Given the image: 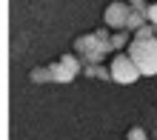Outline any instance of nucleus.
<instances>
[{"instance_id":"nucleus-1","label":"nucleus","mask_w":157,"mask_h":140,"mask_svg":"<svg viewBox=\"0 0 157 140\" xmlns=\"http://www.w3.org/2000/svg\"><path fill=\"white\" fill-rule=\"evenodd\" d=\"M126 52H128V57L137 63V69H140L143 77H154L157 74V37L154 40H146V43L132 40V46H128Z\"/></svg>"},{"instance_id":"nucleus-2","label":"nucleus","mask_w":157,"mask_h":140,"mask_svg":"<svg viewBox=\"0 0 157 140\" xmlns=\"http://www.w3.org/2000/svg\"><path fill=\"white\" fill-rule=\"evenodd\" d=\"M109 72H112V80L120 83V86H132V83H137L143 77L137 63L128 57V52H117L112 57V63H109Z\"/></svg>"},{"instance_id":"nucleus-3","label":"nucleus","mask_w":157,"mask_h":140,"mask_svg":"<svg viewBox=\"0 0 157 140\" xmlns=\"http://www.w3.org/2000/svg\"><path fill=\"white\" fill-rule=\"evenodd\" d=\"M128 17H132V6H128V0H114V3L106 6L103 12V20L112 32H126V23Z\"/></svg>"},{"instance_id":"nucleus-4","label":"nucleus","mask_w":157,"mask_h":140,"mask_svg":"<svg viewBox=\"0 0 157 140\" xmlns=\"http://www.w3.org/2000/svg\"><path fill=\"white\" fill-rule=\"evenodd\" d=\"M97 37H94V32L91 34H80V37H75V54H80V57H86L89 52H94L97 49Z\"/></svg>"},{"instance_id":"nucleus-5","label":"nucleus","mask_w":157,"mask_h":140,"mask_svg":"<svg viewBox=\"0 0 157 140\" xmlns=\"http://www.w3.org/2000/svg\"><path fill=\"white\" fill-rule=\"evenodd\" d=\"M49 72H52V83H71V80L77 77V74L69 72L60 60H57V63H49Z\"/></svg>"},{"instance_id":"nucleus-6","label":"nucleus","mask_w":157,"mask_h":140,"mask_svg":"<svg viewBox=\"0 0 157 140\" xmlns=\"http://www.w3.org/2000/svg\"><path fill=\"white\" fill-rule=\"evenodd\" d=\"M60 63H63L69 72H75V74H80V72H83V57H80V54H75V52L60 54Z\"/></svg>"},{"instance_id":"nucleus-7","label":"nucleus","mask_w":157,"mask_h":140,"mask_svg":"<svg viewBox=\"0 0 157 140\" xmlns=\"http://www.w3.org/2000/svg\"><path fill=\"white\" fill-rule=\"evenodd\" d=\"M149 23V17H146V12H132V17H128V23H126V32H140L143 26Z\"/></svg>"},{"instance_id":"nucleus-8","label":"nucleus","mask_w":157,"mask_h":140,"mask_svg":"<svg viewBox=\"0 0 157 140\" xmlns=\"http://www.w3.org/2000/svg\"><path fill=\"white\" fill-rule=\"evenodd\" d=\"M132 40H134V37H128V32H114V34H112V52L117 54L120 49H128Z\"/></svg>"},{"instance_id":"nucleus-9","label":"nucleus","mask_w":157,"mask_h":140,"mask_svg":"<svg viewBox=\"0 0 157 140\" xmlns=\"http://www.w3.org/2000/svg\"><path fill=\"white\" fill-rule=\"evenodd\" d=\"M29 77H32V83H52V72H49V66H34Z\"/></svg>"},{"instance_id":"nucleus-10","label":"nucleus","mask_w":157,"mask_h":140,"mask_svg":"<svg viewBox=\"0 0 157 140\" xmlns=\"http://www.w3.org/2000/svg\"><path fill=\"white\" fill-rule=\"evenodd\" d=\"M132 37H134V40H140V43H146V40H154L157 34H154V26H151V23H146L143 29H140V32H134Z\"/></svg>"},{"instance_id":"nucleus-11","label":"nucleus","mask_w":157,"mask_h":140,"mask_svg":"<svg viewBox=\"0 0 157 140\" xmlns=\"http://www.w3.org/2000/svg\"><path fill=\"white\" fill-rule=\"evenodd\" d=\"M126 140H149V132H146L143 126H134V129H128Z\"/></svg>"},{"instance_id":"nucleus-12","label":"nucleus","mask_w":157,"mask_h":140,"mask_svg":"<svg viewBox=\"0 0 157 140\" xmlns=\"http://www.w3.org/2000/svg\"><path fill=\"white\" fill-rule=\"evenodd\" d=\"M146 17H149L151 26H157V3H149V9H146Z\"/></svg>"},{"instance_id":"nucleus-13","label":"nucleus","mask_w":157,"mask_h":140,"mask_svg":"<svg viewBox=\"0 0 157 140\" xmlns=\"http://www.w3.org/2000/svg\"><path fill=\"white\" fill-rule=\"evenodd\" d=\"M97 72H100V66H91V63L83 66V74H86V77H97Z\"/></svg>"},{"instance_id":"nucleus-14","label":"nucleus","mask_w":157,"mask_h":140,"mask_svg":"<svg viewBox=\"0 0 157 140\" xmlns=\"http://www.w3.org/2000/svg\"><path fill=\"white\" fill-rule=\"evenodd\" d=\"M154 34H157V26H154Z\"/></svg>"}]
</instances>
